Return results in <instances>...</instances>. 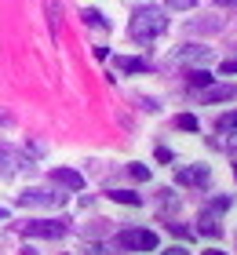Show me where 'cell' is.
<instances>
[{"mask_svg":"<svg viewBox=\"0 0 237 255\" xmlns=\"http://www.w3.org/2000/svg\"><path fill=\"white\" fill-rule=\"evenodd\" d=\"M4 215H7V212H4V208H0V219H4Z\"/></svg>","mask_w":237,"mask_h":255,"instance_id":"24","label":"cell"},{"mask_svg":"<svg viewBox=\"0 0 237 255\" xmlns=\"http://www.w3.org/2000/svg\"><path fill=\"white\" fill-rule=\"evenodd\" d=\"M84 22H88V26H106V29H110V18H102L99 11H84Z\"/></svg>","mask_w":237,"mask_h":255,"instance_id":"14","label":"cell"},{"mask_svg":"<svg viewBox=\"0 0 237 255\" xmlns=\"http://www.w3.org/2000/svg\"><path fill=\"white\" fill-rule=\"evenodd\" d=\"M205 255H227V252H219V248H208V252H205Z\"/></svg>","mask_w":237,"mask_h":255,"instance_id":"23","label":"cell"},{"mask_svg":"<svg viewBox=\"0 0 237 255\" xmlns=\"http://www.w3.org/2000/svg\"><path fill=\"white\" fill-rule=\"evenodd\" d=\"M227 149H230V153H234V157H237V131H234V135H230V138H227Z\"/></svg>","mask_w":237,"mask_h":255,"instance_id":"20","label":"cell"},{"mask_svg":"<svg viewBox=\"0 0 237 255\" xmlns=\"http://www.w3.org/2000/svg\"><path fill=\"white\" fill-rule=\"evenodd\" d=\"M15 171V153H11V146L0 142V175H11Z\"/></svg>","mask_w":237,"mask_h":255,"instance_id":"8","label":"cell"},{"mask_svg":"<svg viewBox=\"0 0 237 255\" xmlns=\"http://www.w3.org/2000/svg\"><path fill=\"white\" fill-rule=\"evenodd\" d=\"M190 84H197V88H208V84H212V77L205 73V69H194V73H190Z\"/></svg>","mask_w":237,"mask_h":255,"instance_id":"15","label":"cell"},{"mask_svg":"<svg viewBox=\"0 0 237 255\" xmlns=\"http://www.w3.org/2000/svg\"><path fill=\"white\" fill-rule=\"evenodd\" d=\"M164 29H168L164 7H153V4H142L135 15H132V26H128V33H132V40H135V44H150V40H157Z\"/></svg>","mask_w":237,"mask_h":255,"instance_id":"1","label":"cell"},{"mask_svg":"<svg viewBox=\"0 0 237 255\" xmlns=\"http://www.w3.org/2000/svg\"><path fill=\"white\" fill-rule=\"evenodd\" d=\"M132 175H135L139 182H146V179H150V171H146V168H142V164H132Z\"/></svg>","mask_w":237,"mask_h":255,"instance_id":"18","label":"cell"},{"mask_svg":"<svg viewBox=\"0 0 237 255\" xmlns=\"http://www.w3.org/2000/svg\"><path fill=\"white\" fill-rule=\"evenodd\" d=\"M110 197H113V201H121V204H139V193H128V190H113Z\"/></svg>","mask_w":237,"mask_h":255,"instance_id":"12","label":"cell"},{"mask_svg":"<svg viewBox=\"0 0 237 255\" xmlns=\"http://www.w3.org/2000/svg\"><path fill=\"white\" fill-rule=\"evenodd\" d=\"M161 255H190L186 248H168V252H161Z\"/></svg>","mask_w":237,"mask_h":255,"instance_id":"21","label":"cell"},{"mask_svg":"<svg viewBox=\"0 0 237 255\" xmlns=\"http://www.w3.org/2000/svg\"><path fill=\"white\" fill-rule=\"evenodd\" d=\"M216 128H219V135H227V131H237V110L223 113V117L216 121Z\"/></svg>","mask_w":237,"mask_h":255,"instance_id":"11","label":"cell"},{"mask_svg":"<svg viewBox=\"0 0 237 255\" xmlns=\"http://www.w3.org/2000/svg\"><path fill=\"white\" fill-rule=\"evenodd\" d=\"M117 245L128 248V252H153L157 248V234H150V230H121Z\"/></svg>","mask_w":237,"mask_h":255,"instance_id":"2","label":"cell"},{"mask_svg":"<svg viewBox=\"0 0 237 255\" xmlns=\"http://www.w3.org/2000/svg\"><path fill=\"white\" fill-rule=\"evenodd\" d=\"M179 182L183 186H197V190H205L208 182H212V171L205 164H194V168H183L179 171Z\"/></svg>","mask_w":237,"mask_h":255,"instance_id":"6","label":"cell"},{"mask_svg":"<svg viewBox=\"0 0 237 255\" xmlns=\"http://www.w3.org/2000/svg\"><path fill=\"white\" fill-rule=\"evenodd\" d=\"M117 69H121V73H146V62L142 59H117Z\"/></svg>","mask_w":237,"mask_h":255,"instance_id":"9","label":"cell"},{"mask_svg":"<svg viewBox=\"0 0 237 255\" xmlns=\"http://www.w3.org/2000/svg\"><path fill=\"white\" fill-rule=\"evenodd\" d=\"M168 7H175V11H190V7H197V0H168Z\"/></svg>","mask_w":237,"mask_h":255,"instance_id":"16","label":"cell"},{"mask_svg":"<svg viewBox=\"0 0 237 255\" xmlns=\"http://www.w3.org/2000/svg\"><path fill=\"white\" fill-rule=\"evenodd\" d=\"M22 234L26 237H66V223H26L22 226Z\"/></svg>","mask_w":237,"mask_h":255,"instance_id":"4","label":"cell"},{"mask_svg":"<svg viewBox=\"0 0 237 255\" xmlns=\"http://www.w3.org/2000/svg\"><path fill=\"white\" fill-rule=\"evenodd\" d=\"M175 128H183V131H197V117L183 113V117H175Z\"/></svg>","mask_w":237,"mask_h":255,"instance_id":"13","label":"cell"},{"mask_svg":"<svg viewBox=\"0 0 237 255\" xmlns=\"http://www.w3.org/2000/svg\"><path fill=\"white\" fill-rule=\"evenodd\" d=\"M201 234H205V237H219V223H216V215H212V212H205V215H201Z\"/></svg>","mask_w":237,"mask_h":255,"instance_id":"10","label":"cell"},{"mask_svg":"<svg viewBox=\"0 0 237 255\" xmlns=\"http://www.w3.org/2000/svg\"><path fill=\"white\" fill-rule=\"evenodd\" d=\"M51 182L55 186H66V190H84V175L80 171H73V168H51Z\"/></svg>","mask_w":237,"mask_h":255,"instance_id":"5","label":"cell"},{"mask_svg":"<svg viewBox=\"0 0 237 255\" xmlns=\"http://www.w3.org/2000/svg\"><path fill=\"white\" fill-rule=\"evenodd\" d=\"M84 255H110V252H106L102 245H88V248H84Z\"/></svg>","mask_w":237,"mask_h":255,"instance_id":"19","label":"cell"},{"mask_svg":"<svg viewBox=\"0 0 237 255\" xmlns=\"http://www.w3.org/2000/svg\"><path fill=\"white\" fill-rule=\"evenodd\" d=\"M230 208V197H216V201H212V212H227Z\"/></svg>","mask_w":237,"mask_h":255,"instance_id":"17","label":"cell"},{"mask_svg":"<svg viewBox=\"0 0 237 255\" xmlns=\"http://www.w3.org/2000/svg\"><path fill=\"white\" fill-rule=\"evenodd\" d=\"M234 95H237L234 84H208L201 91V102H223V99H234Z\"/></svg>","mask_w":237,"mask_h":255,"instance_id":"7","label":"cell"},{"mask_svg":"<svg viewBox=\"0 0 237 255\" xmlns=\"http://www.w3.org/2000/svg\"><path fill=\"white\" fill-rule=\"evenodd\" d=\"M18 204H22V208H62V204H66V193L26 190V193H18Z\"/></svg>","mask_w":237,"mask_h":255,"instance_id":"3","label":"cell"},{"mask_svg":"<svg viewBox=\"0 0 237 255\" xmlns=\"http://www.w3.org/2000/svg\"><path fill=\"white\" fill-rule=\"evenodd\" d=\"M219 4H223V7H237V0H219Z\"/></svg>","mask_w":237,"mask_h":255,"instance_id":"22","label":"cell"}]
</instances>
